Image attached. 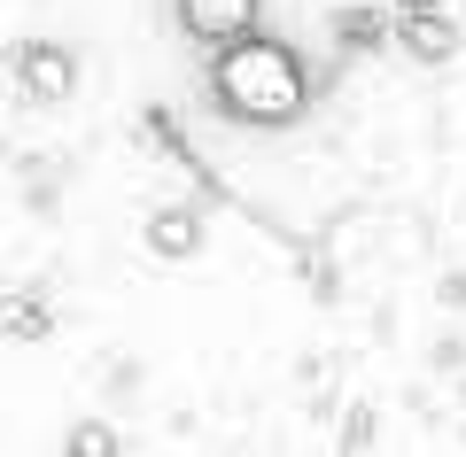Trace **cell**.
I'll list each match as a JSON object with an SVG mask.
<instances>
[{"mask_svg": "<svg viewBox=\"0 0 466 457\" xmlns=\"http://www.w3.org/2000/svg\"><path fill=\"white\" fill-rule=\"evenodd\" d=\"M210 109L249 132H288L311 116V70H303V55L288 39L249 32L210 55Z\"/></svg>", "mask_w": 466, "mask_h": 457, "instance_id": "1", "label": "cell"}, {"mask_svg": "<svg viewBox=\"0 0 466 457\" xmlns=\"http://www.w3.org/2000/svg\"><path fill=\"white\" fill-rule=\"evenodd\" d=\"M171 24H179L195 47H233V39L265 32V0H171Z\"/></svg>", "mask_w": 466, "mask_h": 457, "instance_id": "2", "label": "cell"}, {"mask_svg": "<svg viewBox=\"0 0 466 457\" xmlns=\"http://www.w3.org/2000/svg\"><path fill=\"white\" fill-rule=\"evenodd\" d=\"M16 94L32 101V109H63V101L78 94V55H70L63 39H24L16 47Z\"/></svg>", "mask_w": 466, "mask_h": 457, "instance_id": "3", "label": "cell"}, {"mask_svg": "<svg viewBox=\"0 0 466 457\" xmlns=\"http://www.w3.org/2000/svg\"><path fill=\"white\" fill-rule=\"evenodd\" d=\"M202 233H210V217H202L195 202H164V210H148V225H140V248H148L156 263H195Z\"/></svg>", "mask_w": 466, "mask_h": 457, "instance_id": "4", "label": "cell"}, {"mask_svg": "<svg viewBox=\"0 0 466 457\" xmlns=\"http://www.w3.org/2000/svg\"><path fill=\"white\" fill-rule=\"evenodd\" d=\"M397 47L412 55V63L443 70L451 55L466 47V32H459V16H443V8H397Z\"/></svg>", "mask_w": 466, "mask_h": 457, "instance_id": "5", "label": "cell"}, {"mask_svg": "<svg viewBox=\"0 0 466 457\" xmlns=\"http://www.w3.org/2000/svg\"><path fill=\"white\" fill-rule=\"evenodd\" d=\"M334 39H342V55H366V47H389L397 39V16H381V8H334Z\"/></svg>", "mask_w": 466, "mask_h": 457, "instance_id": "6", "label": "cell"}, {"mask_svg": "<svg viewBox=\"0 0 466 457\" xmlns=\"http://www.w3.org/2000/svg\"><path fill=\"white\" fill-rule=\"evenodd\" d=\"M47 333H55V311H47V294H39V287L8 294V342H47Z\"/></svg>", "mask_w": 466, "mask_h": 457, "instance_id": "7", "label": "cell"}, {"mask_svg": "<svg viewBox=\"0 0 466 457\" xmlns=\"http://www.w3.org/2000/svg\"><path fill=\"white\" fill-rule=\"evenodd\" d=\"M63 457H125V434H116L109 419H70Z\"/></svg>", "mask_w": 466, "mask_h": 457, "instance_id": "8", "label": "cell"}, {"mask_svg": "<svg viewBox=\"0 0 466 457\" xmlns=\"http://www.w3.org/2000/svg\"><path fill=\"white\" fill-rule=\"evenodd\" d=\"M373 442H381V411L350 403L342 411V434H334V457H373Z\"/></svg>", "mask_w": 466, "mask_h": 457, "instance_id": "9", "label": "cell"}, {"mask_svg": "<svg viewBox=\"0 0 466 457\" xmlns=\"http://www.w3.org/2000/svg\"><path fill=\"white\" fill-rule=\"evenodd\" d=\"M397 8H443V0H397Z\"/></svg>", "mask_w": 466, "mask_h": 457, "instance_id": "10", "label": "cell"}]
</instances>
